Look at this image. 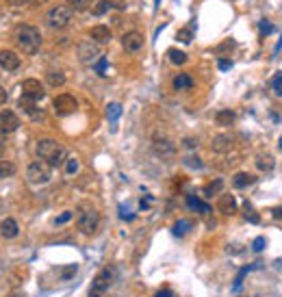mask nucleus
Returning <instances> with one entry per match:
<instances>
[{
    "label": "nucleus",
    "instance_id": "1",
    "mask_svg": "<svg viewBox=\"0 0 282 297\" xmlns=\"http://www.w3.org/2000/svg\"><path fill=\"white\" fill-rule=\"evenodd\" d=\"M35 152H37L39 161L48 163L50 167H63L68 163V150L54 139H39L35 145Z\"/></svg>",
    "mask_w": 282,
    "mask_h": 297
},
{
    "label": "nucleus",
    "instance_id": "2",
    "mask_svg": "<svg viewBox=\"0 0 282 297\" xmlns=\"http://www.w3.org/2000/svg\"><path fill=\"white\" fill-rule=\"evenodd\" d=\"M15 44L24 54H37L41 48V33L33 24H20L15 29Z\"/></svg>",
    "mask_w": 282,
    "mask_h": 297
},
{
    "label": "nucleus",
    "instance_id": "3",
    "mask_svg": "<svg viewBox=\"0 0 282 297\" xmlns=\"http://www.w3.org/2000/svg\"><path fill=\"white\" fill-rule=\"evenodd\" d=\"M98 226H100V215L94 206H89V204H83V206H78V213H76V228L80 235L85 237H94L98 232Z\"/></svg>",
    "mask_w": 282,
    "mask_h": 297
},
{
    "label": "nucleus",
    "instance_id": "4",
    "mask_svg": "<svg viewBox=\"0 0 282 297\" xmlns=\"http://www.w3.org/2000/svg\"><path fill=\"white\" fill-rule=\"evenodd\" d=\"M115 280V269L109 265V267H102L98 271V275L94 278V282L92 286H89V293L87 297H104V293L111 289V284Z\"/></svg>",
    "mask_w": 282,
    "mask_h": 297
},
{
    "label": "nucleus",
    "instance_id": "5",
    "mask_svg": "<svg viewBox=\"0 0 282 297\" xmlns=\"http://www.w3.org/2000/svg\"><path fill=\"white\" fill-rule=\"evenodd\" d=\"M74 17V9L70 5H57L46 13V24L50 29H66Z\"/></svg>",
    "mask_w": 282,
    "mask_h": 297
},
{
    "label": "nucleus",
    "instance_id": "6",
    "mask_svg": "<svg viewBox=\"0 0 282 297\" xmlns=\"http://www.w3.org/2000/svg\"><path fill=\"white\" fill-rule=\"evenodd\" d=\"M52 178V167L44 161H35L26 167V180L31 184H48Z\"/></svg>",
    "mask_w": 282,
    "mask_h": 297
},
{
    "label": "nucleus",
    "instance_id": "7",
    "mask_svg": "<svg viewBox=\"0 0 282 297\" xmlns=\"http://www.w3.org/2000/svg\"><path fill=\"white\" fill-rule=\"evenodd\" d=\"M152 150L163 161H169V159H174V156H176V145L165 135H154L152 137Z\"/></svg>",
    "mask_w": 282,
    "mask_h": 297
},
{
    "label": "nucleus",
    "instance_id": "8",
    "mask_svg": "<svg viewBox=\"0 0 282 297\" xmlns=\"http://www.w3.org/2000/svg\"><path fill=\"white\" fill-rule=\"evenodd\" d=\"M52 107H54V113H57L59 117H68L78 109V102H76L74 96H70V94H59L57 98L52 100Z\"/></svg>",
    "mask_w": 282,
    "mask_h": 297
},
{
    "label": "nucleus",
    "instance_id": "9",
    "mask_svg": "<svg viewBox=\"0 0 282 297\" xmlns=\"http://www.w3.org/2000/svg\"><path fill=\"white\" fill-rule=\"evenodd\" d=\"M76 57L80 63H92V61L102 57V54H100V48H98L96 41H80L76 46Z\"/></svg>",
    "mask_w": 282,
    "mask_h": 297
},
{
    "label": "nucleus",
    "instance_id": "10",
    "mask_svg": "<svg viewBox=\"0 0 282 297\" xmlns=\"http://www.w3.org/2000/svg\"><path fill=\"white\" fill-rule=\"evenodd\" d=\"M20 89H22V96L31 98V100H35V102L44 100V96H46V91H44L41 82H39L37 78H26L22 85H20Z\"/></svg>",
    "mask_w": 282,
    "mask_h": 297
},
{
    "label": "nucleus",
    "instance_id": "11",
    "mask_svg": "<svg viewBox=\"0 0 282 297\" xmlns=\"http://www.w3.org/2000/svg\"><path fill=\"white\" fill-rule=\"evenodd\" d=\"M143 44H145V39H143V35L139 31H128V33H124V37H122V48L126 52H131V54L139 52L143 48Z\"/></svg>",
    "mask_w": 282,
    "mask_h": 297
},
{
    "label": "nucleus",
    "instance_id": "12",
    "mask_svg": "<svg viewBox=\"0 0 282 297\" xmlns=\"http://www.w3.org/2000/svg\"><path fill=\"white\" fill-rule=\"evenodd\" d=\"M20 117H17L11 109H5L0 111V131L3 133H15L20 128Z\"/></svg>",
    "mask_w": 282,
    "mask_h": 297
},
{
    "label": "nucleus",
    "instance_id": "13",
    "mask_svg": "<svg viewBox=\"0 0 282 297\" xmlns=\"http://www.w3.org/2000/svg\"><path fill=\"white\" fill-rule=\"evenodd\" d=\"M17 104H20V109H22L24 113L29 115L31 119H35V122H41V119L46 117V113H44V111H41V107H37V102H35V100H31V98L22 96V98H20V102H17Z\"/></svg>",
    "mask_w": 282,
    "mask_h": 297
},
{
    "label": "nucleus",
    "instance_id": "14",
    "mask_svg": "<svg viewBox=\"0 0 282 297\" xmlns=\"http://www.w3.org/2000/svg\"><path fill=\"white\" fill-rule=\"evenodd\" d=\"M217 210H220L222 215H226V217L234 215V213L239 210V204H236V198L232 196V193H224V196H220V202H217Z\"/></svg>",
    "mask_w": 282,
    "mask_h": 297
},
{
    "label": "nucleus",
    "instance_id": "15",
    "mask_svg": "<svg viewBox=\"0 0 282 297\" xmlns=\"http://www.w3.org/2000/svg\"><path fill=\"white\" fill-rule=\"evenodd\" d=\"M0 68L7 70V72H15L20 68V57L13 52V50H0Z\"/></svg>",
    "mask_w": 282,
    "mask_h": 297
},
{
    "label": "nucleus",
    "instance_id": "16",
    "mask_svg": "<svg viewBox=\"0 0 282 297\" xmlns=\"http://www.w3.org/2000/svg\"><path fill=\"white\" fill-rule=\"evenodd\" d=\"M213 152H220V154H226V152H230L232 147H234V137L232 135H217L213 139Z\"/></svg>",
    "mask_w": 282,
    "mask_h": 297
},
{
    "label": "nucleus",
    "instance_id": "17",
    "mask_svg": "<svg viewBox=\"0 0 282 297\" xmlns=\"http://www.w3.org/2000/svg\"><path fill=\"white\" fill-rule=\"evenodd\" d=\"M89 37H92V41H96V44H109V41H111V37H113V33H111L109 26L98 24V26H94V29L89 31Z\"/></svg>",
    "mask_w": 282,
    "mask_h": 297
},
{
    "label": "nucleus",
    "instance_id": "18",
    "mask_svg": "<svg viewBox=\"0 0 282 297\" xmlns=\"http://www.w3.org/2000/svg\"><path fill=\"white\" fill-rule=\"evenodd\" d=\"M0 235H3V239H15L17 235H20V226H17V221L13 217L3 219V224H0Z\"/></svg>",
    "mask_w": 282,
    "mask_h": 297
},
{
    "label": "nucleus",
    "instance_id": "19",
    "mask_svg": "<svg viewBox=\"0 0 282 297\" xmlns=\"http://www.w3.org/2000/svg\"><path fill=\"white\" fill-rule=\"evenodd\" d=\"M254 165H256L258 172H271L276 167V159L271 154H258L256 159H254Z\"/></svg>",
    "mask_w": 282,
    "mask_h": 297
},
{
    "label": "nucleus",
    "instance_id": "20",
    "mask_svg": "<svg viewBox=\"0 0 282 297\" xmlns=\"http://www.w3.org/2000/svg\"><path fill=\"white\" fill-rule=\"evenodd\" d=\"M234 119H236L234 111H230V109H224V111H220V113L215 115V124H217V126L228 128V126H232V124H234Z\"/></svg>",
    "mask_w": 282,
    "mask_h": 297
},
{
    "label": "nucleus",
    "instance_id": "21",
    "mask_svg": "<svg viewBox=\"0 0 282 297\" xmlns=\"http://www.w3.org/2000/svg\"><path fill=\"white\" fill-rule=\"evenodd\" d=\"M222 189H224V180L215 178L202 189V193H204V198H215V196H220V193H222Z\"/></svg>",
    "mask_w": 282,
    "mask_h": 297
},
{
    "label": "nucleus",
    "instance_id": "22",
    "mask_svg": "<svg viewBox=\"0 0 282 297\" xmlns=\"http://www.w3.org/2000/svg\"><path fill=\"white\" fill-rule=\"evenodd\" d=\"M46 82L50 87H63L66 85V74H63L61 70H50L46 74Z\"/></svg>",
    "mask_w": 282,
    "mask_h": 297
},
{
    "label": "nucleus",
    "instance_id": "23",
    "mask_svg": "<svg viewBox=\"0 0 282 297\" xmlns=\"http://www.w3.org/2000/svg\"><path fill=\"white\" fill-rule=\"evenodd\" d=\"M252 182H254V176H250L248 172H239V174H234V178H232L234 189H245V187H250Z\"/></svg>",
    "mask_w": 282,
    "mask_h": 297
},
{
    "label": "nucleus",
    "instance_id": "24",
    "mask_svg": "<svg viewBox=\"0 0 282 297\" xmlns=\"http://www.w3.org/2000/svg\"><path fill=\"white\" fill-rule=\"evenodd\" d=\"M187 206L193 208V210H198V213H202V215H208V213H211V206H208V204H204L202 200H198L196 196H189L187 198Z\"/></svg>",
    "mask_w": 282,
    "mask_h": 297
},
{
    "label": "nucleus",
    "instance_id": "25",
    "mask_svg": "<svg viewBox=\"0 0 282 297\" xmlns=\"http://www.w3.org/2000/svg\"><path fill=\"white\" fill-rule=\"evenodd\" d=\"M193 87V78L189 76V74H178L174 78V89L176 91H185V89H191Z\"/></svg>",
    "mask_w": 282,
    "mask_h": 297
},
{
    "label": "nucleus",
    "instance_id": "26",
    "mask_svg": "<svg viewBox=\"0 0 282 297\" xmlns=\"http://www.w3.org/2000/svg\"><path fill=\"white\" fill-rule=\"evenodd\" d=\"M120 115H122V104H120V102H111V104L106 107V117H109V122L115 124L117 119H120Z\"/></svg>",
    "mask_w": 282,
    "mask_h": 297
},
{
    "label": "nucleus",
    "instance_id": "27",
    "mask_svg": "<svg viewBox=\"0 0 282 297\" xmlns=\"http://www.w3.org/2000/svg\"><path fill=\"white\" fill-rule=\"evenodd\" d=\"M15 172H17V167H15V163H11V161H0V178H11V176H15Z\"/></svg>",
    "mask_w": 282,
    "mask_h": 297
},
{
    "label": "nucleus",
    "instance_id": "28",
    "mask_svg": "<svg viewBox=\"0 0 282 297\" xmlns=\"http://www.w3.org/2000/svg\"><path fill=\"white\" fill-rule=\"evenodd\" d=\"M167 57H169V61L174 63V66H183V63H187V54L183 50H178V48H169Z\"/></svg>",
    "mask_w": 282,
    "mask_h": 297
},
{
    "label": "nucleus",
    "instance_id": "29",
    "mask_svg": "<svg viewBox=\"0 0 282 297\" xmlns=\"http://www.w3.org/2000/svg\"><path fill=\"white\" fill-rule=\"evenodd\" d=\"M189 230H191V221L189 219H178L174 224V228H171V232H174L176 237H185Z\"/></svg>",
    "mask_w": 282,
    "mask_h": 297
},
{
    "label": "nucleus",
    "instance_id": "30",
    "mask_svg": "<svg viewBox=\"0 0 282 297\" xmlns=\"http://www.w3.org/2000/svg\"><path fill=\"white\" fill-rule=\"evenodd\" d=\"M68 3H70V7L74 9V11H87L96 0H68Z\"/></svg>",
    "mask_w": 282,
    "mask_h": 297
},
{
    "label": "nucleus",
    "instance_id": "31",
    "mask_svg": "<svg viewBox=\"0 0 282 297\" xmlns=\"http://www.w3.org/2000/svg\"><path fill=\"white\" fill-rule=\"evenodd\" d=\"M109 9H111V3H109V0H98L92 11H94V15H104Z\"/></svg>",
    "mask_w": 282,
    "mask_h": 297
},
{
    "label": "nucleus",
    "instance_id": "32",
    "mask_svg": "<svg viewBox=\"0 0 282 297\" xmlns=\"http://www.w3.org/2000/svg\"><path fill=\"white\" fill-rule=\"evenodd\" d=\"M185 165L187 167H191V169H202V161L198 159V156H193V154H189V156H185Z\"/></svg>",
    "mask_w": 282,
    "mask_h": 297
},
{
    "label": "nucleus",
    "instance_id": "33",
    "mask_svg": "<svg viewBox=\"0 0 282 297\" xmlns=\"http://www.w3.org/2000/svg\"><path fill=\"white\" fill-rule=\"evenodd\" d=\"M78 167H80L78 159H68V163H66V174L68 176H74L78 172Z\"/></svg>",
    "mask_w": 282,
    "mask_h": 297
},
{
    "label": "nucleus",
    "instance_id": "34",
    "mask_svg": "<svg viewBox=\"0 0 282 297\" xmlns=\"http://www.w3.org/2000/svg\"><path fill=\"white\" fill-rule=\"evenodd\" d=\"M271 89H274L276 96H282V74H276L274 80H271Z\"/></svg>",
    "mask_w": 282,
    "mask_h": 297
},
{
    "label": "nucleus",
    "instance_id": "35",
    "mask_svg": "<svg viewBox=\"0 0 282 297\" xmlns=\"http://www.w3.org/2000/svg\"><path fill=\"white\" fill-rule=\"evenodd\" d=\"M76 271H78V267L76 265H70L66 269H61V278H63V280H72V275H74Z\"/></svg>",
    "mask_w": 282,
    "mask_h": 297
},
{
    "label": "nucleus",
    "instance_id": "36",
    "mask_svg": "<svg viewBox=\"0 0 282 297\" xmlns=\"http://www.w3.org/2000/svg\"><path fill=\"white\" fill-rule=\"evenodd\" d=\"M176 39H178V41H183V44H189V41H191V29H183V31H178Z\"/></svg>",
    "mask_w": 282,
    "mask_h": 297
},
{
    "label": "nucleus",
    "instance_id": "37",
    "mask_svg": "<svg viewBox=\"0 0 282 297\" xmlns=\"http://www.w3.org/2000/svg\"><path fill=\"white\" fill-rule=\"evenodd\" d=\"M243 215H245V219H248V221H252V224H258V215H256V213H252L250 204H245V213H243Z\"/></svg>",
    "mask_w": 282,
    "mask_h": 297
},
{
    "label": "nucleus",
    "instance_id": "38",
    "mask_svg": "<svg viewBox=\"0 0 282 297\" xmlns=\"http://www.w3.org/2000/svg\"><path fill=\"white\" fill-rule=\"evenodd\" d=\"M70 219H72V213L66 210V213H61V215H59L57 219H54V224H57V226H63V224H68Z\"/></svg>",
    "mask_w": 282,
    "mask_h": 297
},
{
    "label": "nucleus",
    "instance_id": "39",
    "mask_svg": "<svg viewBox=\"0 0 282 297\" xmlns=\"http://www.w3.org/2000/svg\"><path fill=\"white\" fill-rule=\"evenodd\" d=\"M252 249H254V252H263V249H265V239H263V237L254 239V243H252Z\"/></svg>",
    "mask_w": 282,
    "mask_h": 297
},
{
    "label": "nucleus",
    "instance_id": "40",
    "mask_svg": "<svg viewBox=\"0 0 282 297\" xmlns=\"http://www.w3.org/2000/svg\"><path fill=\"white\" fill-rule=\"evenodd\" d=\"M106 63H109L106 57H100L98 63H96V72H98V74H104V72H106Z\"/></svg>",
    "mask_w": 282,
    "mask_h": 297
},
{
    "label": "nucleus",
    "instance_id": "41",
    "mask_svg": "<svg viewBox=\"0 0 282 297\" xmlns=\"http://www.w3.org/2000/svg\"><path fill=\"white\" fill-rule=\"evenodd\" d=\"M258 29H261V33H263V35H269L271 31H274V24H269V22L263 20V22L258 24Z\"/></svg>",
    "mask_w": 282,
    "mask_h": 297
},
{
    "label": "nucleus",
    "instance_id": "42",
    "mask_svg": "<svg viewBox=\"0 0 282 297\" xmlns=\"http://www.w3.org/2000/svg\"><path fill=\"white\" fill-rule=\"evenodd\" d=\"M109 3H111V7L120 9V11H124V9H126V0H109Z\"/></svg>",
    "mask_w": 282,
    "mask_h": 297
},
{
    "label": "nucleus",
    "instance_id": "43",
    "mask_svg": "<svg viewBox=\"0 0 282 297\" xmlns=\"http://www.w3.org/2000/svg\"><path fill=\"white\" fill-rule=\"evenodd\" d=\"M217 66H220V70H230V68H232V61H228V59H220V61H217Z\"/></svg>",
    "mask_w": 282,
    "mask_h": 297
},
{
    "label": "nucleus",
    "instance_id": "44",
    "mask_svg": "<svg viewBox=\"0 0 282 297\" xmlns=\"http://www.w3.org/2000/svg\"><path fill=\"white\" fill-rule=\"evenodd\" d=\"M154 297H174V293H171L169 289H161V291L154 293Z\"/></svg>",
    "mask_w": 282,
    "mask_h": 297
},
{
    "label": "nucleus",
    "instance_id": "45",
    "mask_svg": "<svg viewBox=\"0 0 282 297\" xmlns=\"http://www.w3.org/2000/svg\"><path fill=\"white\" fill-rule=\"evenodd\" d=\"M7 3L11 5V7H24V5H29L31 0H7Z\"/></svg>",
    "mask_w": 282,
    "mask_h": 297
},
{
    "label": "nucleus",
    "instance_id": "46",
    "mask_svg": "<svg viewBox=\"0 0 282 297\" xmlns=\"http://www.w3.org/2000/svg\"><path fill=\"white\" fill-rule=\"evenodd\" d=\"M271 217H274V219H282V204H280V206H276V208H271Z\"/></svg>",
    "mask_w": 282,
    "mask_h": 297
},
{
    "label": "nucleus",
    "instance_id": "47",
    "mask_svg": "<svg viewBox=\"0 0 282 297\" xmlns=\"http://www.w3.org/2000/svg\"><path fill=\"white\" fill-rule=\"evenodd\" d=\"M5 102H7V89L0 85V104H5Z\"/></svg>",
    "mask_w": 282,
    "mask_h": 297
},
{
    "label": "nucleus",
    "instance_id": "48",
    "mask_svg": "<svg viewBox=\"0 0 282 297\" xmlns=\"http://www.w3.org/2000/svg\"><path fill=\"white\" fill-rule=\"evenodd\" d=\"M196 145H198V143H196V139H191V137L185 139V147H196Z\"/></svg>",
    "mask_w": 282,
    "mask_h": 297
},
{
    "label": "nucleus",
    "instance_id": "49",
    "mask_svg": "<svg viewBox=\"0 0 282 297\" xmlns=\"http://www.w3.org/2000/svg\"><path fill=\"white\" fill-rule=\"evenodd\" d=\"M148 206H150V202H148V200H145V198H143V200H141V204H139V208H141V210H145V208H148Z\"/></svg>",
    "mask_w": 282,
    "mask_h": 297
},
{
    "label": "nucleus",
    "instance_id": "50",
    "mask_svg": "<svg viewBox=\"0 0 282 297\" xmlns=\"http://www.w3.org/2000/svg\"><path fill=\"white\" fill-rule=\"evenodd\" d=\"M3 152H5V139L0 137V156H3Z\"/></svg>",
    "mask_w": 282,
    "mask_h": 297
},
{
    "label": "nucleus",
    "instance_id": "51",
    "mask_svg": "<svg viewBox=\"0 0 282 297\" xmlns=\"http://www.w3.org/2000/svg\"><path fill=\"white\" fill-rule=\"evenodd\" d=\"M278 147H280V150H282V137H280V141H278Z\"/></svg>",
    "mask_w": 282,
    "mask_h": 297
}]
</instances>
